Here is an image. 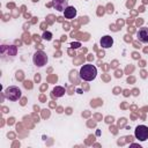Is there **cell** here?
<instances>
[{
	"label": "cell",
	"instance_id": "cell-1",
	"mask_svg": "<svg viewBox=\"0 0 148 148\" xmlns=\"http://www.w3.org/2000/svg\"><path fill=\"white\" fill-rule=\"evenodd\" d=\"M97 75V68L91 64H86L80 68V77L84 81H92Z\"/></svg>",
	"mask_w": 148,
	"mask_h": 148
},
{
	"label": "cell",
	"instance_id": "cell-4",
	"mask_svg": "<svg viewBox=\"0 0 148 148\" xmlns=\"http://www.w3.org/2000/svg\"><path fill=\"white\" fill-rule=\"evenodd\" d=\"M134 135L139 141H146L148 139V127L146 125H139L134 130Z\"/></svg>",
	"mask_w": 148,
	"mask_h": 148
},
{
	"label": "cell",
	"instance_id": "cell-8",
	"mask_svg": "<svg viewBox=\"0 0 148 148\" xmlns=\"http://www.w3.org/2000/svg\"><path fill=\"white\" fill-rule=\"evenodd\" d=\"M64 16L66 18H74L76 16V9L73 7V6H68L65 10H64Z\"/></svg>",
	"mask_w": 148,
	"mask_h": 148
},
{
	"label": "cell",
	"instance_id": "cell-5",
	"mask_svg": "<svg viewBox=\"0 0 148 148\" xmlns=\"http://www.w3.org/2000/svg\"><path fill=\"white\" fill-rule=\"evenodd\" d=\"M52 6L58 12H64L68 7V0H52Z\"/></svg>",
	"mask_w": 148,
	"mask_h": 148
},
{
	"label": "cell",
	"instance_id": "cell-9",
	"mask_svg": "<svg viewBox=\"0 0 148 148\" xmlns=\"http://www.w3.org/2000/svg\"><path fill=\"white\" fill-rule=\"evenodd\" d=\"M52 95L56 96V97H61L65 95V88L64 87H60V86H56L52 90Z\"/></svg>",
	"mask_w": 148,
	"mask_h": 148
},
{
	"label": "cell",
	"instance_id": "cell-11",
	"mask_svg": "<svg viewBox=\"0 0 148 148\" xmlns=\"http://www.w3.org/2000/svg\"><path fill=\"white\" fill-rule=\"evenodd\" d=\"M71 46H72L73 49H77V47L81 46V43H79V42H72V43H71Z\"/></svg>",
	"mask_w": 148,
	"mask_h": 148
},
{
	"label": "cell",
	"instance_id": "cell-7",
	"mask_svg": "<svg viewBox=\"0 0 148 148\" xmlns=\"http://www.w3.org/2000/svg\"><path fill=\"white\" fill-rule=\"evenodd\" d=\"M99 44H101V46L103 49H109V47H111L113 45V38L111 36H109V35L103 36L101 38V40H99Z\"/></svg>",
	"mask_w": 148,
	"mask_h": 148
},
{
	"label": "cell",
	"instance_id": "cell-3",
	"mask_svg": "<svg viewBox=\"0 0 148 148\" xmlns=\"http://www.w3.org/2000/svg\"><path fill=\"white\" fill-rule=\"evenodd\" d=\"M32 61L37 67H43L47 62V56L43 51H36L32 56Z\"/></svg>",
	"mask_w": 148,
	"mask_h": 148
},
{
	"label": "cell",
	"instance_id": "cell-6",
	"mask_svg": "<svg viewBox=\"0 0 148 148\" xmlns=\"http://www.w3.org/2000/svg\"><path fill=\"white\" fill-rule=\"evenodd\" d=\"M136 37L140 42L142 43H148V28L147 27H142L139 28L138 32H136Z\"/></svg>",
	"mask_w": 148,
	"mask_h": 148
},
{
	"label": "cell",
	"instance_id": "cell-2",
	"mask_svg": "<svg viewBox=\"0 0 148 148\" xmlns=\"http://www.w3.org/2000/svg\"><path fill=\"white\" fill-rule=\"evenodd\" d=\"M21 94H22L21 89L18 87H15V86H10V87L6 88L3 91L5 97L9 101H17L21 97Z\"/></svg>",
	"mask_w": 148,
	"mask_h": 148
},
{
	"label": "cell",
	"instance_id": "cell-10",
	"mask_svg": "<svg viewBox=\"0 0 148 148\" xmlns=\"http://www.w3.org/2000/svg\"><path fill=\"white\" fill-rule=\"evenodd\" d=\"M42 38L45 40H51L52 39V32L50 31H44V34L42 35Z\"/></svg>",
	"mask_w": 148,
	"mask_h": 148
}]
</instances>
